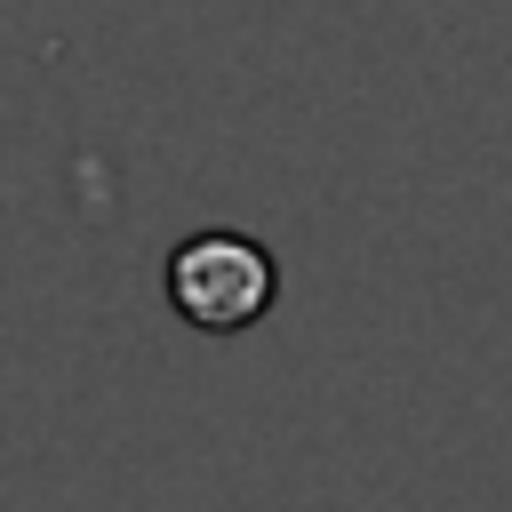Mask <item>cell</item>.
Listing matches in <instances>:
<instances>
[{
  "label": "cell",
  "instance_id": "cell-1",
  "mask_svg": "<svg viewBox=\"0 0 512 512\" xmlns=\"http://www.w3.org/2000/svg\"><path fill=\"white\" fill-rule=\"evenodd\" d=\"M160 296L184 328L200 336H240L256 328L272 304H280V256L256 240V232H232V224H200L168 248L160 264Z\"/></svg>",
  "mask_w": 512,
  "mask_h": 512
}]
</instances>
